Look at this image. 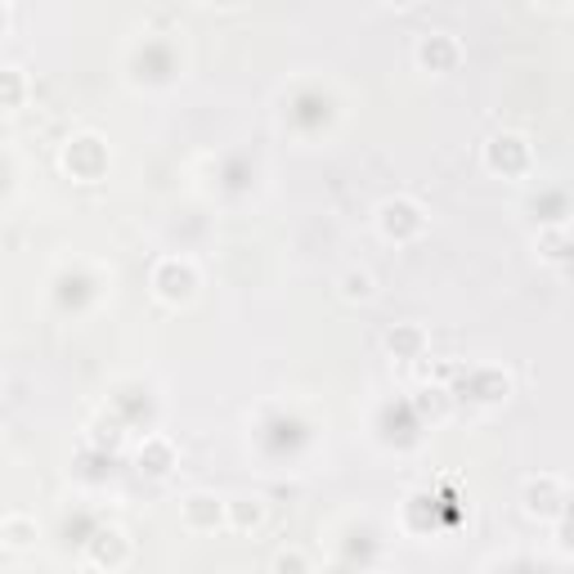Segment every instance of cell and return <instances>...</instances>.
<instances>
[{"label":"cell","mask_w":574,"mask_h":574,"mask_svg":"<svg viewBox=\"0 0 574 574\" xmlns=\"http://www.w3.org/2000/svg\"><path fill=\"white\" fill-rule=\"evenodd\" d=\"M63 171L72 180H82V184H95L108 176V144L95 135V130H82V135H72L63 144V153H59Z\"/></svg>","instance_id":"1"},{"label":"cell","mask_w":574,"mask_h":574,"mask_svg":"<svg viewBox=\"0 0 574 574\" xmlns=\"http://www.w3.org/2000/svg\"><path fill=\"white\" fill-rule=\"evenodd\" d=\"M534 167V149H530V139L517 135V130H498L489 144H485V171L502 176V180H521L530 176Z\"/></svg>","instance_id":"2"},{"label":"cell","mask_w":574,"mask_h":574,"mask_svg":"<svg viewBox=\"0 0 574 574\" xmlns=\"http://www.w3.org/2000/svg\"><path fill=\"white\" fill-rule=\"evenodd\" d=\"M378 230L386 243H413L426 234V211L413 198H386L378 206Z\"/></svg>","instance_id":"3"},{"label":"cell","mask_w":574,"mask_h":574,"mask_svg":"<svg viewBox=\"0 0 574 574\" xmlns=\"http://www.w3.org/2000/svg\"><path fill=\"white\" fill-rule=\"evenodd\" d=\"M153 297L167 301V306H189L198 297V269H193V261H180V256L158 261V269H153Z\"/></svg>","instance_id":"4"},{"label":"cell","mask_w":574,"mask_h":574,"mask_svg":"<svg viewBox=\"0 0 574 574\" xmlns=\"http://www.w3.org/2000/svg\"><path fill=\"white\" fill-rule=\"evenodd\" d=\"M413 59H417L422 72H431V77H449V72H458V63H463V45L449 32H426L417 41Z\"/></svg>","instance_id":"5"},{"label":"cell","mask_w":574,"mask_h":574,"mask_svg":"<svg viewBox=\"0 0 574 574\" xmlns=\"http://www.w3.org/2000/svg\"><path fill=\"white\" fill-rule=\"evenodd\" d=\"M180 521H184V530H193V534H215L221 525H230V508H225V498H215V493H189L184 502H180Z\"/></svg>","instance_id":"6"},{"label":"cell","mask_w":574,"mask_h":574,"mask_svg":"<svg viewBox=\"0 0 574 574\" xmlns=\"http://www.w3.org/2000/svg\"><path fill=\"white\" fill-rule=\"evenodd\" d=\"M463 395L476 400V404H502L512 395V378L502 369H493V364H480V369L463 373Z\"/></svg>","instance_id":"7"},{"label":"cell","mask_w":574,"mask_h":574,"mask_svg":"<svg viewBox=\"0 0 574 574\" xmlns=\"http://www.w3.org/2000/svg\"><path fill=\"white\" fill-rule=\"evenodd\" d=\"M521 502H525V512H530V517H539V521H556V517H561V502H565L561 480H556V476H530L525 489H521Z\"/></svg>","instance_id":"8"},{"label":"cell","mask_w":574,"mask_h":574,"mask_svg":"<svg viewBox=\"0 0 574 574\" xmlns=\"http://www.w3.org/2000/svg\"><path fill=\"white\" fill-rule=\"evenodd\" d=\"M86 561L99 565V570H121V565L130 561V543H126V534H121V530H99V534L91 539Z\"/></svg>","instance_id":"9"},{"label":"cell","mask_w":574,"mask_h":574,"mask_svg":"<svg viewBox=\"0 0 574 574\" xmlns=\"http://www.w3.org/2000/svg\"><path fill=\"white\" fill-rule=\"evenodd\" d=\"M382 346H386L391 359H400V364H413V359L426 354V328H417V323H395V328L382 337Z\"/></svg>","instance_id":"10"},{"label":"cell","mask_w":574,"mask_h":574,"mask_svg":"<svg viewBox=\"0 0 574 574\" xmlns=\"http://www.w3.org/2000/svg\"><path fill=\"white\" fill-rule=\"evenodd\" d=\"M139 471L144 476H171L176 471V445L167 440V436H144V445H139Z\"/></svg>","instance_id":"11"},{"label":"cell","mask_w":574,"mask_h":574,"mask_svg":"<svg viewBox=\"0 0 574 574\" xmlns=\"http://www.w3.org/2000/svg\"><path fill=\"white\" fill-rule=\"evenodd\" d=\"M0 539H6V548H10V552H23V548H32V543H36V521H32V517H23V512H10L6 521H0Z\"/></svg>","instance_id":"12"},{"label":"cell","mask_w":574,"mask_h":574,"mask_svg":"<svg viewBox=\"0 0 574 574\" xmlns=\"http://www.w3.org/2000/svg\"><path fill=\"white\" fill-rule=\"evenodd\" d=\"M225 508H230V525L243 530V534L265 521V502H261V498H247V493H243V498H230Z\"/></svg>","instance_id":"13"},{"label":"cell","mask_w":574,"mask_h":574,"mask_svg":"<svg viewBox=\"0 0 574 574\" xmlns=\"http://www.w3.org/2000/svg\"><path fill=\"white\" fill-rule=\"evenodd\" d=\"M337 293H341L346 301H373L378 283H373V274H369V269H346V274H341V283H337Z\"/></svg>","instance_id":"14"},{"label":"cell","mask_w":574,"mask_h":574,"mask_svg":"<svg viewBox=\"0 0 574 574\" xmlns=\"http://www.w3.org/2000/svg\"><path fill=\"white\" fill-rule=\"evenodd\" d=\"M417 413H426V417H445V413H449V391H445V386H422Z\"/></svg>","instance_id":"15"},{"label":"cell","mask_w":574,"mask_h":574,"mask_svg":"<svg viewBox=\"0 0 574 574\" xmlns=\"http://www.w3.org/2000/svg\"><path fill=\"white\" fill-rule=\"evenodd\" d=\"M23 95H28V77H23V67H6V108L19 113L23 108Z\"/></svg>","instance_id":"16"},{"label":"cell","mask_w":574,"mask_h":574,"mask_svg":"<svg viewBox=\"0 0 574 574\" xmlns=\"http://www.w3.org/2000/svg\"><path fill=\"white\" fill-rule=\"evenodd\" d=\"M306 565H310V561H306L301 552H278V556H274V570H306Z\"/></svg>","instance_id":"17"},{"label":"cell","mask_w":574,"mask_h":574,"mask_svg":"<svg viewBox=\"0 0 574 574\" xmlns=\"http://www.w3.org/2000/svg\"><path fill=\"white\" fill-rule=\"evenodd\" d=\"M206 6H225L230 10V6H243V0H206Z\"/></svg>","instance_id":"18"},{"label":"cell","mask_w":574,"mask_h":574,"mask_svg":"<svg viewBox=\"0 0 574 574\" xmlns=\"http://www.w3.org/2000/svg\"><path fill=\"white\" fill-rule=\"evenodd\" d=\"M386 6H395V10H404V6H417V0H386Z\"/></svg>","instance_id":"19"}]
</instances>
